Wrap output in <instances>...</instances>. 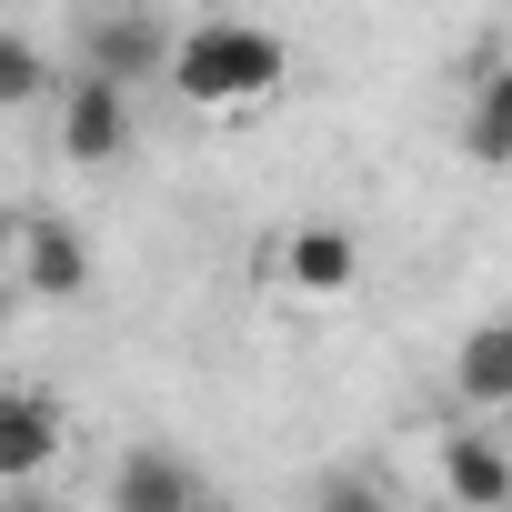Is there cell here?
<instances>
[{
  "mask_svg": "<svg viewBox=\"0 0 512 512\" xmlns=\"http://www.w3.org/2000/svg\"><path fill=\"white\" fill-rule=\"evenodd\" d=\"M171 51H181V31H161V11H141V0H121L111 21H91L81 31V71H111V81H171Z\"/></svg>",
  "mask_w": 512,
  "mask_h": 512,
  "instance_id": "cell-5",
  "label": "cell"
},
{
  "mask_svg": "<svg viewBox=\"0 0 512 512\" xmlns=\"http://www.w3.org/2000/svg\"><path fill=\"white\" fill-rule=\"evenodd\" d=\"M452 392L462 412H512V322H472L452 342Z\"/></svg>",
  "mask_w": 512,
  "mask_h": 512,
  "instance_id": "cell-7",
  "label": "cell"
},
{
  "mask_svg": "<svg viewBox=\"0 0 512 512\" xmlns=\"http://www.w3.org/2000/svg\"><path fill=\"white\" fill-rule=\"evenodd\" d=\"M502 512H512V502H502Z\"/></svg>",
  "mask_w": 512,
  "mask_h": 512,
  "instance_id": "cell-16",
  "label": "cell"
},
{
  "mask_svg": "<svg viewBox=\"0 0 512 512\" xmlns=\"http://www.w3.org/2000/svg\"><path fill=\"white\" fill-rule=\"evenodd\" d=\"M61 151H71L81 171H111V161L131 151V81L71 71V81H61Z\"/></svg>",
  "mask_w": 512,
  "mask_h": 512,
  "instance_id": "cell-2",
  "label": "cell"
},
{
  "mask_svg": "<svg viewBox=\"0 0 512 512\" xmlns=\"http://www.w3.org/2000/svg\"><path fill=\"white\" fill-rule=\"evenodd\" d=\"M51 452H61V412L41 392H11L0 402V482H41Z\"/></svg>",
  "mask_w": 512,
  "mask_h": 512,
  "instance_id": "cell-9",
  "label": "cell"
},
{
  "mask_svg": "<svg viewBox=\"0 0 512 512\" xmlns=\"http://www.w3.org/2000/svg\"><path fill=\"white\" fill-rule=\"evenodd\" d=\"M442 492H452L462 512H502V502H512V452L482 442V432H452V442H442Z\"/></svg>",
  "mask_w": 512,
  "mask_h": 512,
  "instance_id": "cell-8",
  "label": "cell"
},
{
  "mask_svg": "<svg viewBox=\"0 0 512 512\" xmlns=\"http://www.w3.org/2000/svg\"><path fill=\"white\" fill-rule=\"evenodd\" d=\"M272 282L302 292V302H342V292L362 282V241H352L342 221H292V231L272 241Z\"/></svg>",
  "mask_w": 512,
  "mask_h": 512,
  "instance_id": "cell-3",
  "label": "cell"
},
{
  "mask_svg": "<svg viewBox=\"0 0 512 512\" xmlns=\"http://www.w3.org/2000/svg\"><path fill=\"white\" fill-rule=\"evenodd\" d=\"M312 512H392V492L372 472H322L312 482Z\"/></svg>",
  "mask_w": 512,
  "mask_h": 512,
  "instance_id": "cell-12",
  "label": "cell"
},
{
  "mask_svg": "<svg viewBox=\"0 0 512 512\" xmlns=\"http://www.w3.org/2000/svg\"><path fill=\"white\" fill-rule=\"evenodd\" d=\"M201 482H191V462L181 452H121L111 462V512H181Z\"/></svg>",
  "mask_w": 512,
  "mask_h": 512,
  "instance_id": "cell-10",
  "label": "cell"
},
{
  "mask_svg": "<svg viewBox=\"0 0 512 512\" xmlns=\"http://www.w3.org/2000/svg\"><path fill=\"white\" fill-rule=\"evenodd\" d=\"M282 71H292V41L262 31V21H201L171 51V91L191 111H251V101L282 91Z\"/></svg>",
  "mask_w": 512,
  "mask_h": 512,
  "instance_id": "cell-1",
  "label": "cell"
},
{
  "mask_svg": "<svg viewBox=\"0 0 512 512\" xmlns=\"http://www.w3.org/2000/svg\"><path fill=\"white\" fill-rule=\"evenodd\" d=\"M0 512H51V502H41L31 482H11V492H0Z\"/></svg>",
  "mask_w": 512,
  "mask_h": 512,
  "instance_id": "cell-13",
  "label": "cell"
},
{
  "mask_svg": "<svg viewBox=\"0 0 512 512\" xmlns=\"http://www.w3.org/2000/svg\"><path fill=\"white\" fill-rule=\"evenodd\" d=\"M181 512H221V502H211V492H191V502H181Z\"/></svg>",
  "mask_w": 512,
  "mask_h": 512,
  "instance_id": "cell-14",
  "label": "cell"
},
{
  "mask_svg": "<svg viewBox=\"0 0 512 512\" xmlns=\"http://www.w3.org/2000/svg\"><path fill=\"white\" fill-rule=\"evenodd\" d=\"M11 272H21L31 302H81L91 292V241L71 221H51V211H21L11 221Z\"/></svg>",
  "mask_w": 512,
  "mask_h": 512,
  "instance_id": "cell-4",
  "label": "cell"
},
{
  "mask_svg": "<svg viewBox=\"0 0 512 512\" xmlns=\"http://www.w3.org/2000/svg\"><path fill=\"white\" fill-rule=\"evenodd\" d=\"M51 91V61H41V41H0V101L11 111H31Z\"/></svg>",
  "mask_w": 512,
  "mask_h": 512,
  "instance_id": "cell-11",
  "label": "cell"
},
{
  "mask_svg": "<svg viewBox=\"0 0 512 512\" xmlns=\"http://www.w3.org/2000/svg\"><path fill=\"white\" fill-rule=\"evenodd\" d=\"M462 161L512 171V61H472V101H462Z\"/></svg>",
  "mask_w": 512,
  "mask_h": 512,
  "instance_id": "cell-6",
  "label": "cell"
},
{
  "mask_svg": "<svg viewBox=\"0 0 512 512\" xmlns=\"http://www.w3.org/2000/svg\"><path fill=\"white\" fill-rule=\"evenodd\" d=\"M141 11H161V0H141Z\"/></svg>",
  "mask_w": 512,
  "mask_h": 512,
  "instance_id": "cell-15",
  "label": "cell"
}]
</instances>
